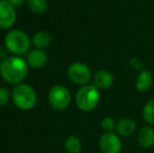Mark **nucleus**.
<instances>
[{
  "label": "nucleus",
  "mask_w": 154,
  "mask_h": 153,
  "mask_svg": "<svg viewBox=\"0 0 154 153\" xmlns=\"http://www.w3.org/2000/svg\"><path fill=\"white\" fill-rule=\"evenodd\" d=\"M29 72L27 61L19 56H11L1 62L0 75L4 81L18 85L25 79Z\"/></svg>",
  "instance_id": "nucleus-1"
},
{
  "label": "nucleus",
  "mask_w": 154,
  "mask_h": 153,
  "mask_svg": "<svg viewBox=\"0 0 154 153\" xmlns=\"http://www.w3.org/2000/svg\"><path fill=\"white\" fill-rule=\"evenodd\" d=\"M12 100L17 108L21 110H29L36 105L37 94L34 88L29 84L20 83L13 89Z\"/></svg>",
  "instance_id": "nucleus-2"
},
{
  "label": "nucleus",
  "mask_w": 154,
  "mask_h": 153,
  "mask_svg": "<svg viewBox=\"0 0 154 153\" xmlns=\"http://www.w3.org/2000/svg\"><path fill=\"white\" fill-rule=\"evenodd\" d=\"M6 48L15 56L25 54L31 46V39L25 32L21 29H12L4 37Z\"/></svg>",
  "instance_id": "nucleus-3"
},
{
  "label": "nucleus",
  "mask_w": 154,
  "mask_h": 153,
  "mask_svg": "<svg viewBox=\"0 0 154 153\" xmlns=\"http://www.w3.org/2000/svg\"><path fill=\"white\" fill-rule=\"evenodd\" d=\"M100 92L95 86L85 85L82 86L75 94V104L80 110L84 112L92 111L99 105Z\"/></svg>",
  "instance_id": "nucleus-4"
},
{
  "label": "nucleus",
  "mask_w": 154,
  "mask_h": 153,
  "mask_svg": "<svg viewBox=\"0 0 154 153\" xmlns=\"http://www.w3.org/2000/svg\"><path fill=\"white\" fill-rule=\"evenodd\" d=\"M71 101V94L68 88L62 85H55L48 92L49 105L55 110H64L69 106Z\"/></svg>",
  "instance_id": "nucleus-5"
},
{
  "label": "nucleus",
  "mask_w": 154,
  "mask_h": 153,
  "mask_svg": "<svg viewBox=\"0 0 154 153\" xmlns=\"http://www.w3.org/2000/svg\"><path fill=\"white\" fill-rule=\"evenodd\" d=\"M67 76L69 80L80 86H85L91 79V70L82 62H75L70 64L67 69Z\"/></svg>",
  "instance_id": "nucleus-6"
},
{
  "label": "nucleus",
  "mask_w": 154,
  "mask_h": 153,
  "mask_svg": "<svg viewBox=\"0 0 154 153\" xmlns=\"http://www.w3.org/2000/svg\"><path fill=\"white\" fill-rule=\"evenodd\" d=\"M99 148L102 153H121L123 143L116 132H104L99 139Z\"/></svg>",
  "instance_id": "nucleus-7"
},
{
  "label": "nucleus",
  "mask_w": 154,
  "mask_h": 153,
  "mask_svg": "<svg viewBox=\"0 0 154 153\" xmlns=\"http://www.w3.org/2000/svg\"><path fill=\"white\" fill-rule=\"evenodd\" d=\"M16 11L8 0H0V29H8L16 22Z\"/></svg>",
  "instance_id": "nucleus-8"
},
{
  "label": "nucleus",
  "mask_w": 154,
  "mask_h": 153,
  "mask_svg": "<svg viewBox=\"0 0 154 153\" xmlns=\"http://www.w3.org/2000/svg\"><path fill=\"white\" fill-rule=\"evenodd\" d=\"M136 130V124L132 118H123L116 122L114 132L121 137L131 136Z\"/></svg>",
  "instance_id": "nucleus-9"
},
{
  "label": "nucleus",
  "mask_w": 154,
  "mask_h": 153,
  "mask_svg": "<svg viewBox=\"0 0 154 153\" xmlns=\"http://www.w3.org/2000/svg\"><path fill=\"white\" fill-rule=\"evenodd\" d=\"M138 145L144 149H149L154 146V128L152 126H145L140 129L136 135Z\"/></svg>",
  "instance_id": "nucleus-10"
},
{
  "label": "nucleus",
  "mask_w": 154,
  "mask_h": 153,
  "mask_svg": "<svg viewBox=\"0 0 154 153\" xmlns=\"http://www.w3.org/2000/svg\"><path fill=\"white\" fill-rule=\"evenodd\" d=\"M114 78L113 75L110 72L105 69L97 70L94 74L93 77V86L97 88V89H107V88L111 87L113 84Z\"/></svg>",
  "instance_id": "nucleus-11"
},
{
  "label": "nucleus",
  "mask_w": 154,
  "mask_h": 153,
  "mask_svg": "<svg viewBox=\"0 0 154 153\" xmlns=\"http://www.w3.org/2000/svg\"><path fill=\"white\" fill-rule=\"evenodd\" d=\"M47 55L40 48L32 49L27 56V64L32 68H41L46 64Z\"/></svg>",
  "instance_id": "nucleus-12"
},
{
  "label": "nucleus",
  "mask_w": 154,
  "mask_h": 153,
  "mask_svg": "<svg viewBox=\"0 0 154 153\" xmlns=\"http://www.w3.org/2000/svg\"><path fill=\"white\" fill-rule=\"evenodd\" d=\"M153 83V76L150 70L143 69L136 78L135 87L140 92H145L150 89Z\"/></svg>",
  "instance_id": "nucleus-13"
},
{
  "label": "nucleus",
  "mask_w": 154,
  "mask_h": 153,
  "mask_svg": "<svg viewBox=\"0 0 154 153\" xmlns=\"http://www.w3.org/2000/svg\"><path fill=\"white\" fill-rule=\"evenodd\" d=\"M64 148L67 153H80L82 150V142L75 135H69L64 142Z\"/></svg>",
  "instance_id": "nucleus-14"
},
{
  "label": "nucleus",
  "mask_w": 154,
  "mask_h": 153,
  "mask_svg": "<svg viewBox=\"0 0 154 153\" xmlns=\"http://www.w3.org/2000/svg\"><path fill=\"white\" fill-rule=\"evenodd\" d=\"M51 36L48 35V33L43 32V31L36 33L34 35V37H32V44L40 49L45 48V47L48 46V45L51 44Z\"/></svg>",
  "instance_id": "nucleus-15"
},
{
  "label": "nucleus",
  "mask_w": 154,
  "mask_h": 153,
  "mask_svg": "<svg viewBox=\"0 0 154 153\" xmlns=\"http://www.w3.org/2000/svg\"><path fill=\"white\" fill-rule=\"evenodd\" d=\"M143 118L150 126H154V98L145 104L143 108Z\"/></svg>",
  "instance_id": "nucleus-16"
},
{
  "label": "nucleus",
  "mask_w": 154,
  "mask_h": 153,
  "mask_svg": "<svg viewBox=\"0 0 154 153\" xmlns=\"http://www.w3.org/2000/svg\"><path fill=\"white\" fill-rule=\"evenodd\" d=\"M29 10L34 14H43L47 10L46 0H27Z\"/></svg>",
  "instance_id": "nucleus-17"
},
{
  "label": "nucleus",
  "mask_w": 154,
  "mask_h": 153,
  "mask_svg": "<svg viewBox=\"0 0 154 153\" xmlns=\"http://www.w3.org/2000/svg\"><path fill=\"white\" fill-rule=\"evenodd\" d=\"M116 122L111 118V116H106L102 120L101 128L103 129L104 132H113L116 130Z\"/></svg>",
  "instance_id": "nucleus-18"
},
{
  "label": "nucleus",
  "mask_w": 154,
  "mask_h": 153,
  "mask_svg": "<svg viewBox=\"0 0 154 153\" xmlns=\"http://www.w3.org/2000/svg\"><path fill=\"white\" fill-rule=\"evenodd\" d=\"M10 101V92L8 89L0 87V106H4Z\"/></svg>",
  "instance_id": "nucleus-19"
},
{
  "label": "nucleus",
  "mask_w": 154,
  "mask_h": 153,
  "mask_svg": "<svg viewBox=\"0 0 154 153\" xmlns=\"http://www.w3.org/2000/svg\"><path fill=\"white\" fill-rule=\"evenodd\" d=\"M130 64H131V66L134 69H140L143 66V62L140 61L138 58H132V59L130 60Z\"/></svg>",
  "instance_id": "nucleus-20"
},
{
  "label": "nucleus",
  "mask_w": 154,
  "mask_h": 153,
  "mask_svg": "<svg viewBox=\"0 0 154 153\" xmlns=\"http://www.w3.org/2000/svg\"><path fill=\"white\" fill-rule=\"evenodd\" d=\"M14 8H21L24 4L25 0H8Z\"/></svg>",
  "instance_id": "nucleus-21"
},
{
  "label": "nucleus",
  "mask_w": 154,
  "mask_h": 153,
  "mask_svg": "<svg viewBox=\"0 0 154 153\" xmlns=\"http://www.w3.org/2000/svg\"><path fill=\"white\" fill-rule=\"evenodd\" d=\"M0 67H1V61H0Z\"/></svg>",
  "instance_id": "nucleus-22"
}]
</instances>
